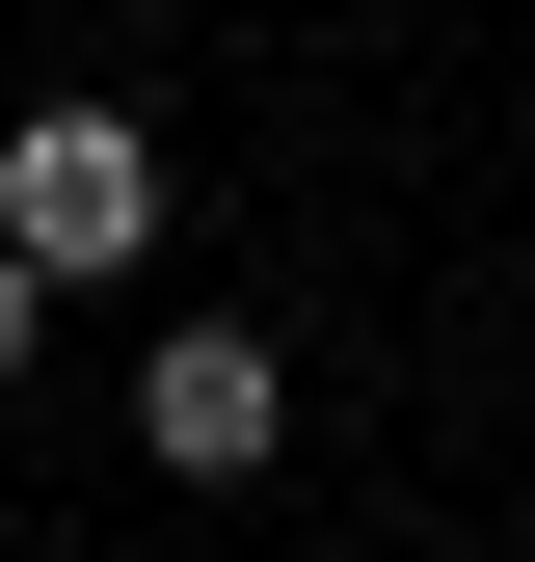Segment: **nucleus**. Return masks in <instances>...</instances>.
I'll list each match as a JSON object with an SVG mask.
<instances>
[{
  "mask_svg": "<svg viewBox=\"0 0 535 562\" xmlns=\"http://www.w3.org/2000/svg\"><path fill=\"white\" fill-rule=\"evenodd\" d=\"M0 241L81 268V295L161 268V134H134V108H27V134H0Z\"/></svg>",
  "mask_w": 535,
  "mask_h": 562,
  "instance_id": "f257e3e1",
  "label": "nucleus"
},
{
  "mask_svg": "<svg viewBox=\"0 0 535 562\" xmlns=\"http://www.w3.org/2000/svg\"><path fill=\"white\" fill-rule=\"evenodd\" d=\"M268 429H295L268 322H161V375H134V456H161V482H268Z\"/></svg>",
  "mask_w": 535,
  "mask_h": 562,
  "instance_id": "f03ea898",
  "label": "nucleus"
},
{
  "mask_svg": "<svg viewBox=\"0 0 535 562\" xmlns=\"http://www.w3.org/2000/svg\"><path fill=\"white\" fill-rule=\"evenodd\" d=\"M54 295H81V268H27V241H0V375H27V348H54Z\"/></svg>",
  "mask_w": 535,
  "mask_h": 562,
  "instance_id": "7ed1b4c3",
  "label": "nucleus"
}]
</instances>
